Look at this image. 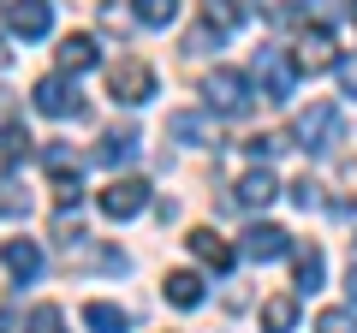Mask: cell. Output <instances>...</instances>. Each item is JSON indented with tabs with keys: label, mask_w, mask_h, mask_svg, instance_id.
I'll list each match as a JSON object with an SVG mask.
<instances>
[{
	"label": "cell",
	"mask_w": 357,
	"mask_h": 333,
	"mask_svg": "<svg viewBox=\"0 0 357 333\" xmlns=\"http://www.w3.org/2000/svg\"><path fill=\"white\" fill-rule=\"evenodd\" d=\"M6 24H13L24 42H42L54 30V6L48 0H6Z\"/></svg>",
	"instance_id": "52a82bcc"
},
{
	"label": "cell",
	"mask_w": 357,
	"mask_h": 333,
	"mask_svg": "<svg viewBox=\"0 0 357 333\" xmlns=\"http://www.w3.org/2000/svg\"><path fill=\"white\" fill-rule=\"evenodd\" d=\"M30 215V191L18 173H0V220H24Z\"/></svg>",
	"instance_id": "ffe728a7"
},
{
	"label": "cell",
	"mask_w": 357,
	"mask_h": 333,
	"mask_svg": "<svg viewBox=\"0 0 357 333\" xmlns=\"http://www.w3.org/2000/svg\"><path fill=\"white\" fill-rule=\"evenodd\" d=\"M0 262H6V274H13L18 286H30V280L42 274V244H36V238H6Z\"/></svg>",
	"instance_id": "8fae6325"
},
{
	"label": "cell",
	"mask_w": 357,
	"mask_h": 333,
	"mask_svg": "<svg viewBox=\"0 0 357 333\" xmlns=\"http://www.w3.org/2000/svg\"><path fill=\"white\" fill-rule=\"evenodd\" d=\"M96 208H102L107 220H137L143 208H149V185L143 179H114V185H102Z\"/></svg>",
	"instance_id": "8992f818"
},
{
	"label": "cell",
	"mask_w": 357,
	"mask_h": 333,
	"mask_svg": "<svg viewBox=\"0 0 357 333\" xmlns=\"http://www.w3.org/2000/svg\"><path fill=\"white\" fill-rule=\"evenodd\" d=\"M244 256H250V262L292 256V232H286V226H268V220H256V226L244 232Z\"/></svg>",
	"instance_id": "9c48e42d"
},
{
	"label": "cell",
	"mask_w": 357,
	"mask_h": 333,
	"mask_svg": "<svg viewBox=\"0 0 357 333\" xmlns=\"http://www.w3.org/2000/svg\"><path fill=\"white\" fill-rule=\"evenodd\" d=\"M333 72H340V84H345V95H357V54H345V60L333 65Z\"/></svg>",
	"instance_id": "f1b7e54d"
},
{
	"label": "cell",
	"mask_w": 357,
	"mask_h": 333,
	"mask_svg": "<svg viewBox=\"0 0 357 333\" xmlns=\"http://www.w3.org/2000/svg\"><path fill=\"white\" fill-rule=\"evenodd\" d=\"M316 333H357V309H321Z\"/></svg>",
	"instance_id": "cb8c5ba5"
},
{
	"label": "cell",
	"mask_w": 357,
	"mask_h": 333,
	"mask_svg": "<svg viewBox=\"0 0 357 333\" xmlns=\"http://www.w3.org/2000/svg\"><path fill=\"white\" fill-rule=\"evenodd\" d=\"M131 18H137L143 30H167L178 18V0H131Z\"/></svg>",
	"instance_id": "7402d4cb"
},
{
	"label": "cell",
	"mask_w": 357,
	"mask_h": 333,
	"mask_svg": "<svg viewBox=\"0 0 357 333\" xmlns=\"http://www.w3.org/2000/svg\"><path fill=\"white\" fill-rule=\"evenodd\" d=\"M107 95H114V102H126V107H143V102L155 95V72H149L143 60H131V54H126V60L107 65Z\"/></svg>",
	"instance_id": "277c9868"
},
{
	"label": "cell",
	"mask_w": 357,
	"mask_h": 333,
	"mask_svg": "<svg viewBox=\"0 0 357 333\" xmlns=\"http://www.w3.org/2000/svg\"><path fill=\"white\" fill-rule=\"evenodd\" d=\"M102 24H107V30H126V24H131V18H126V13H119V6H102Z\"/></svg>",
	"instance_id": "4dcf8cb0"
},
{
	"label": "cell",
	"mask_w": 357,
	"mask_h": 333,
	"mask_svg": "<svg viewBox=\"0 0 357 333\" xmlns=\"http://www.w3.org/2000/svg\"><path fill=\"white\" fill-rule=\"evenodd\" d=\"M24 333H66L60 304H36V309H30V321H24Z\"/></svg>",
	"instance_id": "603a6c76"
},
{
	"label": "cell",
	"mask_w": 357,
	"mask_h": 333,
	"mask_svg": "<svg viewBox=\"0 0 357 333\" xmlns=\"http://www.w3.org/2000/svg\"><path fill=\"white\" fill-rule=\"evenodd\" d=\"M256 95H268V102H292V90H298V65H292V54L286 48H256Z\"/></svg>",
	"instance_id": "3957f363"
},
{
	"label": "cell",
	"mask_w": 357,
	"mask_h": 333,
	"mask_svg": "<svg viewBox=\"0 0 357 333\" xmlns=\"http://www.w3.org/2000/svg\"><path fill=\"white\" fill-rule=\"evenodd\" d=\"M345 292H351V304H357V256H351V274H345Z\"/></svg>",
	"instance_id": "1f68e13d"
},
{
	"label": "cell",
	"mask_w": 357,
	"mask_h": 333,
	"mask_svg": "<svg viewBox=\"0 0 357 333\" xmlns=\"http://www.w3.org/2000/svg\"><path fill=\"white\" fill-rule=\"evenodd\" d=\"M0 333H13V304H6V309H0Z\"/></svg>",
	"instance_id": "d6a6232c"
},
{
	"label": "cell",
	"mask_w": 357,
	"mask_h": 333,
	"mask_svg": "<svg viewBox=\"0 0 357 333\" xmlns=\"http://www.w3.org/2000/svg\"><path fill=\"white\" fill-rule=\"evenodd\" d=\"M203 24L215 30V36H232V30L244 24V6L238 0H203Z\"/></svg>",
	"instance_id": "44dd1931"
},
{
	"label": "cell",
	"mask_w": 357,
	"mask_h": 333,
	"mask_svg": "<svg viewBox=\"0 0 357 333\" xmlns=\"http://www.w3.org/2000/svg\"><path fill=\"white\" fill-rule=\"evenodd\" d=\"M30 102H36V114H48V119H84V95H77V84H66V72L42 77L36 90H30Z\"/></svg>",
	"instance_id": "5b68a950"
},
{
	"label": "cell",
	"mask_w": 357,
	"mask_h": 333,
	"mask_svg": "<svg viewBox=\"0 0 357 333\" xmlns=\"http://www.w3.org/2000/svg\"><path fill=\"white\" fill-rule=\"evenodd\" d=\"M351 24H357V0H351Z\"/></svg>",
	"instance_id": "836d02e7"
},
{
	"label": "cell",
	"mask_w": 357,
	"mask_h": 333,
	"mask_svg": "<svg viewBox=\"0 0 357 333\" xmlns=\"http://www.w3.org/2000/svg\"><path fill=\"white\" fill-rule=\"evenodd\" d=\"M203 102H208V114H220V119H244L256 107L250 72H238V65H215V72L203 77Z\"/></svg>",
	"instance_id": "6da1fadb"
},
{
	"label": "cell",
	"mask_w": 357,
	"mask_h": 333,
	"mask_svg": "<svg viewBox=\"0 0 357 333\" xmlns=\"http://www.w3.org/2000/svg\"><path fill=\"white\" fill-rule=\"evenodd\" d=\"M54 60H60L66 77H77V72H89V65L102 60V48H96V36H66L60 48H54Z\"/></svg>",
	"instance_id": "5bb4252c"
},
{
	"label": "cell",
	"mask_w": 357,
	"mask_h": 333,
	"mask_svg": "<svg viewBox=\"0 0 357 333\" xmlns=\"http://www.w3.org/2000/svg\"><path fill=\"white\" fill-rule=\"evenodd\" d=\"M84 327H89V333H126L131 316H126L119 304H102V297H96V304H84Z\"/></svg>",
	"instance_id": "d6986e66"
},
{
	"label": "cell",
	"mask_w": 357,
	"mask_h": 333,
	"mask_svg": "<svg viewBox=\"0 0 357 333\" xmlns=\"http://www.w3.org/2000/svg\"><path fill=\"white\" fill-rule=\"evenodd\" d=\"M274 196H280V179H274V173H268L262 161H256L250 173H244V179L232 185V203H238V208H268Z\"/></svg>",
	"instance_id": "30bf717a"
},
{
	"label": "cell",
	"mask_w": 357,
	"mask_h": 333,
	"mask_svg": "<svg viewBox=\"0 0 357 333\" xmlns=\"http://www.w3.org/2000/svg\"><path fill=\"white\" fill-rule=\"evenodd\" d=\"M161 292H167V304H173V309H197V304H203V274L173 268V274L161 280Z\"/></svg>",
	"instance_id": "9a60e30c"
},
{
	"label": "cell",
	"mask_w": 357,
	"mask_h": 333,
	"mask_svg": "<svg viewBox=\"0 0 357 333\" xmlns=\"http://www.w3.org/2000/svg\"><path fill=\"white\" fill-rule=\"evenodd\" d=\"M292 137H298V149H310V155H333V143L345 137L340 107H333V102L304 107V114H298V125H292Z\"/></svg>",
	"instance_id": "7a4b0ae2"
},
{
	"label": "cell",
	"mask_w": 357,
	"mask_h": 333,
	"mask_svg": "<svg viewBox=\"0 0 357 333\" xmlns=\"http://www.w3.org/2000/svg\"><path fill=\"white\" fill-rule=\"evenodd\" d=\"M244 149H250V161H268V155H280V149H292V143H286L280 131H262V137H250V143H244Z\"/></svg>",
	"instance_id": "d4e9b609"
},
{
	"label": "cell",
	"mask_w": 357,
	"mask_h": 333,
	"mask_svg": "<svg viewBox=\"0 0 357 333\" xmlns=\"http://www.w3.org/2000/svg\"><path fill=\"white\" fill-rule=\"evenodd\" d=\"M18 119H24L18 95H13V90H0V131H6V125H18Z\"/></svg>",
	"instance_id": "83f0119b"
},
{
	"label": "cell",
	"mask_w": 357,
	"mask_h": 333,
	"mask_svg": "<svg viewBox=\"0 0 357 333\" xmlns=\"http://www.w3.org/2000/svg\"><path fill=\"white\" fill-rule=\"evenodd\" d=\"M185 244H191V256L203 262V268H215V274H227V268H232V244L220 238L215 226H191V238H185Z\"/></svg>",
	"instance_id": "7c38bea8"
},
{
	"label": "cell",
	"mask_w": 357,
	"mask_h": 333,
	"mask_svg": "<svg viewBox=\"0 0 357 333\" xmlns=\"http://www.w3.org/2000/svg\"><path fill=\"white\" fill-rule=\"evenodd\" d=\"M292 65H298V72H328V65H340V48H333V36L316 24V30H304V36H298Z\"/></svg>",
	"instance_id": "ba28073f"
},
{
	"label": "cell",
	"mask_w": 357,
	"mask_h": 333,
	"mask_svg": "<svg viewBox=\"0 0 357 333\" xmlns=\"http://www.w3.org/2000/svg\"><path fill=\"white\" fill-rule=\"evenodd\" d=\"M137 149H143V137H137L131 125H119V131H107V137L96 143V161H102V166H119V161H131Z\"/></svg>",
	"instance_id": "2e32d148"
},
{
	"label": "cell",
	"mask_w": 357,
	"mask_h": 333,
	"mask_svg": "<svg viewBox=\"0 0 357 333\" xmlns=\"http://www.w3.org/2000/svg\"><path fill=\"white\" fill-rule=\"evenodd\" d=\"M292 203H298V208H316V203H321V185L310 179V173H304V179L292 185Z\"/></svg>",
	"instance_id": "4316f807"
},
{
	"label": "cell",
	"mask_w": 357,
	"mask_h": 333,
	"mask_svg": "<svg viewBox=\"0 0 357 333\" xmlns=\"http://www.w3.org/2000/svg\"><path fill=\"white\" fill-rule=\"evenodd\" d=\"M304 18H316V24H328V18H333V0H304Z\"/></svg>",
	"instance_id": "f546056e"
},
{
	"label": "cell",
	"mask_w": 357,
	"mask_h": 333,
	"mask_svg": "<svg viewBox=\"0 0 357 333\" xmlns=\"http://www.w3.org/2000/svg\"><path fill=\"white\" fill-rule=\"evenodd\" d=\"M292 274H298V292H321V280H328V256H321L316 244H292Z\"/></svg>",
	"instance_id": "4fadbf2b"
},
{
	"label": "cell",
	"mask_w": 357,
	"mask_h": 333,
	"mask_svg": "<svg viewBox=\"0 0 357 333\" xmlns=\"http://www.w3.org/2000/svg\"><path fill=\"white\" fill-rule=\"evenodd\" d=\"M167 137L191 143V149H203V143H215V125H208L203 114H167Z\"/></svg>",
	"instance_id": "e0dca14e"
},
{
	"label": "cell",
	"mask_w": 357,
	"mask_h": 333,
	"mask_svg": "<svg viewBox=\"0 0 357 333\" xmlns=\"http://www.w3.org/2000/svg\"><path fill=\"white\" fill-rule=\"evenodd\" d=\"M30 149V137H24V125H6L0 131V161H18V155Z\"/></svg>",
	"instance_id": "484cf974"
},
{
	"label": "cell",
	"mask_w": 357,
	"mask_h": 333,
	"mask_svg": "<svg viewBox=\"0 0 357 333\" xmlns=\"http://www.w3.org/2000/svg\"><path fill=\"white\" fill-rule=\"evenodd\" d=\"M298 327V297L280 292V297H268L262 304V333H292Z\"/></svg>",
	"instance_id": "ac0fdd59"
}]
</instances>
